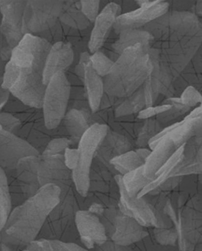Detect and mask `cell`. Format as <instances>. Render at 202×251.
<instances>
[{
	"instance_id": "obj_1",
	"label": "cell",
	"mask_w": 202,
	"mask_h": 251,
	"mask_svg": "<svg viewBox=\"0 0 202 251\" xmlns=\"http://www.w3.org/2000/svg\"><path fill=\"white\" fill-rule=\"evenodd\" d=\"M153 36L163 72L174 83L191 63L202 44V21L195 13L170 10L143 27Z\"/></svg>"
},
{
	"instance_id": "obj_2",
	"label": "cell",
	"mask_w": 202,
	"mask_h": 251,
	"mask_svg": "<svg viewBox=\"0 0 202 251\" xmlns=\"http://www.w3.org/2000/svg\"><path fill=\"white\" fill-rule=\"evenodd\" d=\"M178 231L179 251H202V192L198 176H184L164 206Z\"/></svg>"
},
{
	"instance_id": "obj_3",
	"label": "cell",
	"mask_w": 202,
	"mask_h": 251,
	"mask_svg": "<svg viewBox=\"0 0 202 251\" xmlns=\"http://www.w3.org/2000/svg\"><path fill=\"white\" fill-rule=\"evenodd\" d=\"M60 188L49 184L34 197L13 208L1 230V243L25 250L38 238L48 215L60 201Z\"/></svg>"
},
{
	"instance_id": "obj_4",
	"label": "cell",
	"mask_w": 202,
	"mask_h": 251,
	"mask_svg": "<svg viewBox=\"0 0 202 251\" xmlns=\"http://www.w3.org/2000/svg\"><path fill=\"white\" fill-rule=\"evenodd\" d=\"M149 50L142 44L126 49L104 78V92L127 98L143 86L152 69Z\"/></svg>"
},
{
	"instance_id": "obj_5",
	"label": "cell",
	"mask_w": 202,
	"mask_h": 251,
	"mask_svg": "<svg viewBox=\"0 0 202 251\" xmlns=\"http://www.w3.org/2000/svg\"><path fill=\"white\" fill-rule=\"evenodd\" d=\"M1 111L12 114L21 120V128L15 135L31 144L41 155L50 140L57 138H69L62 124L57 129H48L42 109L27 106L15 96H11L9 102Z\"/></svg>"
},
{
	"instance_id": "obj_6",
	"label": "cell",
	"mask_w": 202,
	"mask_h": 251,
	"mask_svg": "<svg viewBox=\"0 0 202 251\" xmlns=\"http://www.w3.org/2000/svg\"><path fill=\"white\" fill-rule=\"evenodd\" d=\"M1 87L30 107L42 109L47 85L43 75L30 69H21L10 60L4 68Z\"/></svg>"
},
{
	"instance_id": "obj_7",
	"label": "cell",
	"mask_w": 202,
	"mask_h": 251,
	"mask_svg": "<svg viewBox=\"0 0 202 251\" xmlns=\"http://www.w3.org/2000/svg\"><path fill=\"white\" fill-rule=\"evenodd\" d=\"M81 210H85L83 204L69 199H60L48 215L37 239L83 246L76 224L77 212Z\"/></svg>"
},
{
	"instance_id": "obj_8",
	"label": "cell",
	"mask_w": 202,
	"mask_h": 251,
	"mask_svg": "<svg viewBox=\"0 0 202 251\" xmlns=\"http://www.w3.org/2000/svg\"><path fill=\"white\" fill-rule=\"evenodd\" d=\"M116 174L95 159L89 175V186L85 198V209L92 205L104 208L118 207L121 199Z\"/></svg>"
},
{
	"instance_id": "obj_9",
	"label": "cell",
	"mask_w": 202,
	"mask_h": 251,
	"mask_svg": "<svg viewBox=\"0 0 202 251\" xmlns=\"http://www.w3.org/2000/svg\"><path fill=\"white\" fill-rule=\"evenodd\" d=\"M39 181L42 186L49 184L58 186L60 199L75 201L85 206V198L77 192L74 174L66 165L64 155L40 156Z\"/></svg>"
},
{
	"instance_id": "obj_10",
	"label": "cell",
	"mask_w": 202,
	"mask_h": 251,
	"mask_svg": "<svg viewBox=\"0 0 202 251\" xmlns=\"http://www.w3.org/2000/svg\"><path fill=\"white\" fill-rule=\"evenodd\" d=\"M40 156L21 159L15 171L6 173L13 208L34 197L42 186L39 181Z\"/></svg>"
},
{
	"instance_id": "obj_11",
	"label": "cell",
	"mask_w": 202,
	"mask_h": 251,
	"mask_svg": "<svg viewBox=\"0 0 202 251\" xmlns=\"http://www.w3.org/2000/svg\"><path fill=\"white\" fill-rule=\"evenodd\" d=\"M107 233L108 239L117 245L130 246L149 235V227L126 215L119 207L105 208L100 216Z\"/></svg>"
},
{
	"instance_id": "obj_12",
	"label": "cell",
	"mask_w": 202,
	"mask_h": 251,
	"mask_svg": "<svg viewBox=\"0 0 202 251\" xmlns=\"http://www.w3.org/2000/svg\"><path fill=\"white\" fill-rule=\"evenodd\" d=\"M108 129L109 126L106 125H93L84 134L77 147L79 152L78 163L73 174L77 192L84 198H86L89 191V175L95 160V153L107 133Z\"/></svg>"
},
{
	"instance_id": "obj_13",
	"label": "cell",
	"mask_w": 202,
	"mask_h": 251,
	"mask_svg": "<svg viewBox=\"0 0 202 251\" xmlns=\"http://www.w3.org/2000/svg\"><path fill=\"white\" fill-rule=\"evenodd\" d=\"M70 90L71 87L65 73H57L48 84L42 111L48 129H57L63 122L69 110Z\"/></svg>"
},
{
	"instance_id": "obj_14",
	"label": "cell",
	"mask_w": 202,
	"mask_h": 251,
	"mask_svg": "<svg viewBox=\"0 0 202 251\" xmlns=\"http://www.w3.org/2000/svg\"><path fill=\"white\" fill-rule=\"evenodd\" d=\"M64 1H27L23 19V33L40 35L59 21Z\"/></svg>"
},
{
	"instance_id": "obj_15",
	"label": "cell",
	"mask_w": 202,
	"mask_h": 251,
	"mask_svg": "<svg viewBox=\"0 0 202 251\" xmlns=\"http://www.w3.org/2000/svg\"><path fill=\"white\" fill-rule=\"evenodd\" d=\"M52 45L41 36L26 34L14 48L11 61L21 69L44 73L45 66Z\"/></svg>"
},
{
	"instance_id": "obj_16",
	"label": "cell",
	"mask_w": 202,
	"mask_h": 251,
	"mask_svg": "<svg viewBox=\"0 0 202 251\" xmlns=\"http://www.w3.org/2000/svg\"><path fill=\"white\" fill-rule=\"evenodd\" d=\"M136 3L139 9L122 14L116 19L113 30L117 35L124 30H141L170 11V3L166 1L138 0Z\"/></svg>"
},
{
	"instance_id": "obj_17",
	"label": "cell",
	"mask_w": 202,
	"mask_h": 251,
	"mask_svg": "<svg viewBox=\"0 0 202 251\" xmlns=\"http://www.w3.org/2000/svg\"><path fill=\"white\" fill-rule=\"evenodd\" d=\"M41 153L27 141L0 129V165L5 172L15 171L21 159Z\"/></svg>"
},
{
	"instance_id": "obj_18",
	"label": "cell",
	"mask_w": 202,
	"mask_h": 251,
	"mask_svg": "<svg viewBox=\"0 0 202 251\" xmlns=\"http://www.w3.org/2000/svg\"><path fill=\"white\" fill-rule=\"evenodd\" d=\"M27 1L1 0L0 10L2 21L0 25L1 35L13 48L18 46L24 38L23 19Z\"/></svg>"
},
{
	"instance_id": "obj_19",
	"label": "cell",
	"mask_w": 202,
	"mask_h": 251,
	"mask_svg": "<svg viewBox=\"0 0 202 251\" xmlns=\"http://www.w3.org/2000/svg\"><path fill=\"white\" fill-rule=\"evenodd\" d=\"M116 180L119 184L121 191L119 209L126 215L136 219L139 224L146 227H158V220L152 209L145 198H131L128 194L123 182V176L117 175Z\"/></svg>"
},
{
	"instance_id": "obj_20",
	"label": "cell",
	"mask_w": 202,
	"mask_h": 251,
	"mask_svg": "<svg viewBox=\"0 0 202 251\" xmlns=\"http://www.w3.org/2000/svg\"><path fill=\"white\" fill-rule=\"evenodd\" d=\"M92 30H77L68 26L58 21L57 25L50 30L36 36H41L48 40L51 45L57 42H63L65 44H70L75 52V57L80 56L81 53L89 51V40Z\"/></svg>"
},
{
	"instance_id": "obj_21",
	"label": "cell",
	"mask_w": 202,
	"mask_h": 251,
	"mask_svg": "<svg viewBox=\"0 0 202 251\" xmlns=\"http://www.w3.org/2000/svg\"><path fill=\"white\" fill-rule=\"evenodd\" d=\"M76 224L81 243L89 251H92L95 245H102L109 239L101 218L89 210L77 212Z\"/></svg>"
},
{
	"instance_id": "obj_22",
	"label": "cell",
	"mask_w": 202,
	"mask_h": 251,
	"mask_svg": "<svg viewBox=\"0 0 202 251\" xmlns=\"http://www.w3.org/2000/svg\"><path fill=\"white\" fill-rule=\"evenodd\" d=\"M121 10V6L116 3H108L102 9L91 31L89 44V51L91 55L101 51V48L104 47V43L113 31L116 19L122 15Z\"/></svg>"
},
{
	"instance_id": "obj_23",
	"label": "cell",
	"mask_w": 202,
	"mask_h": 251,
	"mask_svg": "<svg viewBox=\"0 0 202 251\" xmlns=\"http://www.w3.org/2000/svg\"><path fill=\"white\" fill-rule=\"evenodd\" d=\"M135 150V145L126 137L109 128L96 151L95 159L102 163L110 171H113L114 173L119 175L116 169L111 165L110 161L117 156Z\"/></svg>"
},
{
	"instance_id": "obj_24",
	"label": "cell",
	"mask_w": 202,
	"mask_h": 251,
	"mask_svg": "<svg viewBox=\"0 0 202 251\" xmlns=\"http://www.w3.org/2000/svg\"><path fill=\"white\" fill-rule=\"evenodd\" d=\"M75 52L70 44L57 42L52 45L48 56L44 73L43 82L48 86L50 79L57 73H66L75 63Z\"/></svg>"
},
{
	"instance_id": "obj_25",
	"label": "cell",
	"mask_w": 202,
	"mask_h": 251,
	"mask_svg": "<svg viewBox=\"0 0 202 251\" xmlns=\"http://www.w3.org/2000/svg\"><path fill=\"white\" fill-rule=\"evenodd\" d=\"M169 133L161 139L154 150H152L151 154L146 160L144 173L146 177L152 180H154L156 174L179 149L170 138Z\"/></svg>"
},
{
	"instance_id": "obj_26",
	"label": "cell",
	"mask_w": 202,
	"mask_h": 251,
	"mask_svg": "<svg viewBox=\"0 0 202 251\" xmlns=\"http://www.w3.org/2000/svg\"><path fill=\"white\" fill-rule=\"evenodd\" d=\"M69 79L71 90H70V100H69V110H78L86 115L91 125H95L93 121V112L89 104V96L87 93L85 83L77 78V75L74 72V69H70L65 73Z\"/></svg>"
},
{
	"instance_id": "obj_27",
	"label": "cell",
	"mask_w": 202,
	"mask_h": 251,
	"mask_svg": "<svg viewBox=\"0 0 202 251\" xmlns=\"http://www.w3.org/2000/svg\"><path fill=\"white\" fill-rule=\"evenodd\" d=\"M71 140L73 149H77L81 139L92 125L85 114L78 110H69L61 123Z\"/></svg>"
},
{
	"instance_id": "obj_28",
	"label": "cell",
	"mask_w": 202,
	"mask_h": 251,
	"mask_svg": "<svg viewBox=\"0 0 202 251\" xmlns=\"http://www.w3.org/2000/svg\"><path fill=\"white\" fill-rule=\"evenodd\" d=\"M149 54L152 62V69L149 73V77L143 84L147 108L154 106L155 104L158 103V99L160 97L159 87L162 72L159 62V52L158 50L154 48H150Z\"/></svg>"
},
{
	"instance_id": "obj_29",
	"label": "cell",
	"mask_w": 202,
	"mask_h": 251,
	"mask_svg": "<svg viewBox=\"0 0 202 251\" xmlns=\"http://www.w3.org/2000/svg\"><path fill=\"white\" fill-rule=\"evenodd\" d=\"M59 21L68 26L80 30L90 29L92 25V23L83 15L80 1H64Z\"/></svg>"
},
{
	"instance_id": "obj_30",
	"label": "cell",
	"mask_w": 202,
	"mask_h": 251,
	"mask_svg": "<svg viewBox=\"0 0 202 251\" xmlns=\"http://www.w3.org/2000/svg\"><path fill=\"white\" fill-rule=\"evenodd\" d=\"M84 83L89 96V104L93 114L97 112L104 95V78L95 72L91 61H89L85 71Z\"/></svg>"
},
{
	"instance_id": "obj_31",
	"label": "cell",
	"mask_w": 202,
	"mask_h": 251,
	"mask_svg": "<svg viewBox=\"0 0 202 251\" xmlns=\"http://www.w3.org/2000/svg\"><path fill=\"white\" fill-rule=\"evenodd\" d=\"M161 105H172V107L170 108V110L156 117V119L158 120L164 128L176 123H180L183 121V119H181L182 117L184 116L187 117L188 115L191 112V108L184 105L182 103L180 97H173V98L164 100Z\"/></svg>"
},
{
	"instance_id": "obj_32",
	"label": "cell",
	"mask_w": 202,
	"mask_h": 251,
	"mask_svg": "<svg viewBox=\"0 0 202 251\" xmlns=\"http://www.w3.org/2000/svg\"><path fill=\"white\" fill-rule=\"evenodd\" d=\"M144 121L137 118V116H127L115 118L108 125L109 128L125 136L135 145Z\"/></svg>"
},
{
	"instance_id": "obj_33",
	"label": "cell",
	"mask_w": 202,
	"mask_h": 251,
	"mask_svg": "<svg viewBox=\"0 0 202 251\" xmlns=\"http://www.w3.org/2000/svg\"><path fill=\"white\" fill-rule=\"evenodd\" d=\"M147 108L145 93L143 86L127 98H123L122 103L116 111V117L119 118L127 116L138 115L141 111Z\"/></svg>"
},
{
	"instance_id": "obj_34",
	"label": "cell",
	"mask_w": 202,
	"mask_h": 251,
	"mask_svg": "<svg viewBox=\"0 0 202 251\" xmlns=\"http://www.w3.org/2000/svg\"><path fill=\"white\" fill-rule=\"evenodd\" d=\"M122 100L123 98L111 96L104 92L99 111L93 114L94 123L109 125L115 118H116V109L122 103Z\"/></svg>"
},
{
	"instance_id": "obj_35",
	"label": "cell",
	"mask_w": 202,
	"mask_h": 251,
	"mask_svg": "<svg viewBox=\"0 0 202 251\" xmlns=\"http://www.w3.org/2000/svg\"><path fill=\"white\" fill-rule=\"evenodd\" d=\"M110 164L119 175L124 176L126 174L144 166L146 161L136 152V150H132L114 158L110 161Z\"/></svg>"
},
{
	"instance_id": "obj_36",
	"label": "cell",
	"mask_w": 202,
	"mask_h": 251,
	"mask_svg": "<svg viewBox=\"0 0 202 251\" xmlns=\"http://www.w3.org/2000/svg\"><path fill=\"white\" fill-rule=\"evenodd\" d=\"M153 180L146 177L144 166L131 171L123 176V182L128 194L131 198H137L143 190Z\"/></svg>"
},
{
	"instance_id": "obj_37",
	"label": "cell",
	"mask_w": 202,
	"mask_h": 251,
	"mask_svg": "<svg viewBox=\"0 0 202 251\" xmlns=\"http://www.w3.org/2000/svg\"><path fill=\"white\" fill-rule=\"evenodd\" d=\"M12 210V200L6 173L3 169H0V229L4 227Z\"/></svg>"
},
{
	"instance_id": "obj_38",
	"label": "cell",
	"mask_w": 202,
	"mask_h": 251,
	"mask_svg": "<svg viewBox=\"0 0 202 251\" xmlns=\"http://www.w3.org/2000/svg\"><path fill=\"white\" fill-rule=\"evenodd\" d=\"M164 129V126L161 125L160 123L156 119V117L145 120L143 127L141 129L136 141V144H135L136 150L148 148V147L149 148L150 141L156 137L158 133H160Z\"/></svg>"
},
{
	"instance_id": "obj_39",
	"label": "cell",
	"mask_w": 202,
	"mask_h": 251,
	"mask_svg": "<svg viewBox=\"0 0 202 251\" xmlns=\"http://www.w3.org/2000/svg\"><path fill=\"white\" fill-rule=\"evenodd\" d=\"M149 231L158 244L167 246H178V233L176 226L169 228L149 227Z\"/></svg>"
},
{
	"instance_id": "obj_40",
	"label": "cell",
	"mask_w": 202,
	"mask_h": 251,
	"mask_svg": "<svg viewBox=\"0 0 202 251\" xmlns=\"http://www.w3.org/2000/svg\"><path fill=\"white\" fill-rule=\"evenodd\" d=\"M90 61L95 72L103 78H105L110 74L115 64V62L110 60L106 55H104L101 51L92 54L90 57Z\"/></svg>"
},
{
	"instance_id": "obj_41",
	"label": "cell",
	"mask_w": 202,
	"mask_h": 251,
	"mask_svg": "<svg viewBox=\"0 0 202 251\" xmlns=\"http://www.w3.org/2000/svg\"><path fill=\"white\" fill-rule=\"evenodd\" d=\"M132 245L135 251H179L178 246H167L158 244L151 233L143 240Z\"/></svg>"
},
{
	"instance_id": "obj_42",
	"label": "cell",
	"mask_w": 202,
	"mask_h": 251,
	"mask_svg": "<svg viewBox=\"0 0 202 251\" xmlns=\"http://www.w3.org/2000/svg\"><path fill=\"white\" fill-rule=\"evenodd\" d=\"M69 148H73L72 142L68 138H54L49 142L47 148L45 149L44 152H42V155L52 156V155H64L66 150Z\"/></svg>"
},
{
	"instance_id": "obj_43",
	"label": "cell",
	"mask_w": 202,
	"mask_h": 251,
	"mask_svg": "<svg viewBox=\"0 0 202 251\" xmlns=\"http://www.w3.org/2000/svg\"><path fill=\"white\" fill-rule=\"evenodd\" d=\"M21 120L13 116L12 114L1 111L0 113V129H3L6 132L16 134L21 128Z\"/></svg>"
},
{
	"instance_id": "obj_44",
	"label": "cell",
	"mask_w": 202,
	"mask_h": 251,
	"mask_svg": "<svg viewBox=\"0 0 202 251\" xmlns=\"http://www.w3.org/2000/svg\"><path fill=\"white\" fill-rule=\"evenodd\" d=\"M81 2V9L83 11V15L86 16L92 24H95L96 19L98 18L100 13V5L101 1L99 0H82Z\"/></svg>"
},
{
	"instance_id": "obj_45",
	"label": "cell",
	"mask_w": 202,
	"mask_h": 251,
	"mask_svg": "<svg viewBox=\"0 0 202 251\" xmlns=\"http://www.w3.org/2000/svg\"><path fill=\"white\" fill-rule=\"evenodd\" d=\"M180 99L184 105H187L189 107H195L199 103H202V96L199 91L189 86L183 91L180 95Z\"/></svg>"
},
{
	"instance_id": "obj_46",
	"label": "cell",
	"mask_w": 202,
	"mask_h": 251,
	"mask_svg": "<svg viewBox=\"0 0 202 251\" xmlns=\"http://www.w3.org/2000/svg\"><path fill=\"white\" fill-rule=\"evenodd\" d=\"M171 107H172V105H158L146 108L137 115V118L143 120V121L153 118V117H158V115H160V114L164 113L168 110H170Z\"/></svg>"
},
{
	"instance_id": "obj_47",
	"label": "cell",
	"mask_w": 202,
	"mask_h": 251,
	"mask_svg": "<svg viewBox=\"0 0 202 251\" xmlns=\"http://www.w3.org/2000/svg\"><path fill=\"white\" fill-rule=\"evenodd\" d=\"M90 57H91V54L89 51L81 53L79 58L77 60V64L73 68L74 72H75V75H77V78L83 81V82H84V78H85L86 67L89 61H90Z\"/></svg>"
},
{
	"instance_id": "obj_48",
	"label": "cell",
	"mask_w": 202,
	"mask_h": 251,
	"mask_svg": "<svg viewBox=\"0 0 202 251\" xmlns=\"http://www.w3.org/2000/svg\"><path fill=\"white\" fill-rule=\"evenodd\" d=\"M135 251L133 245L125 246V245H117L112 240L108 239L106 242L102 245H95L92 251Z\"/></svg>"
},
{
	"instance_id": "obj_49",
	"label": "cell",
	"mask_w": 202,
	"mask_h": 251,
	"mask_svg": "<svg viewBox=\"0 0 202 251\" xmlns=\"http://www.w3.org/2000/svg\"><path fill=\"white\" fill-rule=\"evenodd\" d=\"M29 251H56L50 240L37 239L27 246Z\"/></svg>"
},
{
	"instance_id": "obj_50",
	"label": "cell",
	"mask_w": 202,
	"mask_h": 251,
	"mask_svg": "<svg viewBox=\"0 0 202 251\" xmlns=\"http://www.w3.org/2000/svg\"><path fill=\"white\" fill-rule=\"evenodd\" d=\"M13 51L14 48L9 45L6 40L4 39L2 35L0 36V57H1V61L2 63H9V61L12 58Z\"/></svg>"
},
{
	"instance_id": "obj_51",
	"label": "cell",
	"mask_w": 202,
	"mask_h": 251,
	"mask_svg": "<svg viewBox=\"0 0 202 251\" xmlns=\"http://www.w3.org/2000/svg\"><path fill=\"white\" fill-rule=\"evenodd\" d=\"M78 157H79V152L77 149L69 148L68 150H66L65 153H64L65 164L72 171H75V169L77 168Z\"/></svg>"
},
{
	"instance_id": "obj_52",
	"label": "cell",
	"mask_w": 202,
	"mask_h": 251,
	"mask_svg": "<svg viewBox=\"0 0 202 251\" xmlns=\"http://www.w3.org/2000/svg\"><path fill=\"white\" fill-rule=\"evenodd\" d=\"M56 251H90L76 244H66L59 241H50Z\"/></svg>"
},
{
	"instance_id": "obj_53",
	"label": "cell",
	"mask_w": 202,
	"mask_h": 251,
	"mask_svg": "<svg viewBox=\"0 0 202 251\" xmlns=\"http://www.w3.org/2000/svg\"><path fill=\"white\" fill-rule=\"evenodd\" d=\"M11 96L12 95H11V93H10L9 90L3 89V88L1 87V90H0V109H1V111L3 110V107L9 102Z\"/></svg>"
},
{
	"instance_id": "obj_54",
	"label": "cell",
	"mask_w": 202,
	"mask_h": 251,
	"mask_svg": "<svg viewBox=\"0 0 202 251\" xmlns=\"http://www.w3.org/2000/svg\"><path fill=\"white\" fill-rule=\"evenodd\" d=\"M136 152L139 154L144 160H147L150 154H151L152 150L149 148H143V149H137Z\"/></svg>"
},
{
	"instance_id": "obj_55",
	"label": "cell",
	"mask_w": 202,
	"mask_h": 251,
	"mask_svg": "<svg viewBox=\"0 0 202 251\" xmlns=\"http://www.w3.org/2000/svg\"><path fill=\"white\" fill-rule=\"evenodd\" d=\"M1 249L2 251H22L21 248H19L15 245H9V244H5V243H1Z\"/></svg>"
},
{
	"instance_id": "obj_56",
	"label": "cell",
	"mask_w": 202,
	"mask_h": 251,
	"mask_svg": "<svg viewBox=\"0 0 202 251\" xmlns=\"http://www.w3.org/2000/svg\"><path fill=\"white\" fill-rule=\"evenodd\" d=\"M196 14L198 17H202V1H197L196 3Z\"/></svg>"
},
{
	"instance_id": "obj_57",
	"label": "cell",
	"mask_w": 202,
	"mask_h": 251,
	"mask_svg": "<svg viewBox=\"0 0 202 251\" xmlns=\"http://www.w3.org/2000/svg\"><path fill=\"white\" fill-rule=\"evenodd\" d=\"M196 137L198 138V140L201 141L202 143V120L201 123H200L199 129H198V131H197Z\"/></svg>"
},
{
	"instance_id": "obj_58",
	"label": "cell",
	"mask_w": 202,
	"mask_h": 251,
	"mask_svg": "<svg viewBox=\"0 0 202 251\" xmlns=\"http://www.w3.org/2000/svg\"><path fill=\"white\" fill-rule=\"evenodd\" d=\"M198 179H199L200 184H201V187H202V175H199V176H198Z\"/></svg>"
},
{
	"instance_id": "obj_59",
	"label": "cell",
	"mask_w": 202,
	"mask_h": 251,
	"mask_svg": "<svg viewBox=\"0 0 202 251\" xmlns=\"http://www.w3.org/2000/svg\"><path fill=\"white\" fill-rule=\"evenodd\" d=\"M28 251V250H27V249H25V250H23V251Z\"/></svg>"
},
{
	"instance_id": "obj_60",
	"label": "cell",
	"mask_w": 202,
	"mask_h": 251,
	"mask_svg": "<svg viewBox=\"0 0 202 251\" xmlns=\"http://www.w3.org/2000/svg\"><path fill=\"white\" fill-rule=\"evenodd\" d=\"M200 106H201V107L202 108V105H200Z\"/></svg>"
},
{
	"instance_id": "obj_61",
	"label": "cell",
	"mask_w": 202,
	"mask_h": 251,
	"mask_svg": "<svg viewBox=\"0 0 202 251\" xmlns=\"http://www.w3.org/2000/svg\"></svg>"
}]
</instances>
